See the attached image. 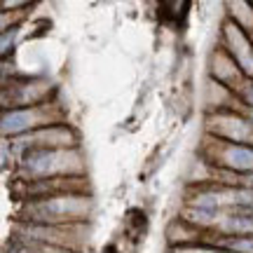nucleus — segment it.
<instances>
[{
    "instance_id": "obj_1",
    "label": "nucleus",
    "mask_w": 253,
    "mask_h": 253,
    "mask_svg": "<svg viewBox=\"0 0 253 253\" xmlns=\"http://www.w3.org/2000/svg\"><path fill=\"white\" fill-rule=\"evenodd\" d=\"M21 171L26 178H61L68 173H82L84 164L75 148H56V150H33L21 157Z\"/></svg>"
},
{
    "instance_id": "obj_2",
    "label": "nucleus",
    "mask_w": 253,
    "mask_h": 253,
    "mask_svg": "<svg viewBox=\"0 0 253 253\" xmlns=\"http://www.w3.org/2000/svg\"><path fill=\"white\" fill-rule=\"evenodd\" d=\"M91 202L82 195H49L45 199H38L28 207V213L33 216V220L42 223V225H54L59 223H75L82 220L89 213Z\"/></svg>"
},
{
    "instance_id": "obj_3",
    "label": "nucleus",
    "mask_w": 253,
    "mask_h": 253,
    "mask_svg": "<svg viewBox=\"0 0 253 253\" xmlns=\"http://www.w3.org/2000/svg\"><path fill=\"white\" fill-rule=\"evenodd\" d=\"M54 106L42 103V106H31V108H12L2 113V136L5 138H17V136L31 134L38 129H45L52 125H63L52 120Z\"/></svg>"
},
{
    "instance_id": "obj_4",
    "label": "nucleus",
    "mask_w": 253,
    "mask_h": 253,
    "mask_svg": "<svg viewBox=\"0 0 253 253\" xmlns=\"http://www.w3.org/2000/svg\"><path fill=\"white\" fill-rule=\"evenodd\" d=\"M209 160L218 167H225L227 171L235 173H253V148L251 145H242V143H227L220 138L211 136V143H209Z\"/></svg>"
},
{
    "instance_id": "obj_5",
    "label": "nucleus",
    "mask_w": 253,
    "mask_h": 253,
    "mask_svg": "<svg viewBox=\"0 0 253 253\" xmlns=\"http://www.w3.org/2000/svg\"><path fill=\"white\" fill-rule=\"evenodd\" d=\"M209 131L213 138L227 141V143H251L253 126L249 120L239 118L235 113H216L209 118Z\"/></svg>"
},
{
    "instance_id": "obj_6",
    "label": "nucleus",
    "mask_w": 253,
    "mask_h": 253,
    "mask_svg": "<svg viewBox=\"0 0 253 253\" xmlns=\"http://www.w3.org/2000/svg\"><path fill=\"white\" fill-rule=\"evenodd\" d=\"M223 40H225V49L239 63V68L244 71V75L249 80H253V42L249 38V33L242 26H237L235 21H225Z\"/></svg>"
},
{
    "instance_id": "obj_7",
    "label": "nucleus",
    "mask_w": 253,
    "mask_h": 253,
    "mask_svg": "<svg viewBox=\"0 0 253 253\" xmlns=\"http://www.w3.org/2000/svg\"><path fill=\"white\" fill-rule=\"evenodd\" d=\"M211 75L218 84H223L227 89H237L242 91L244 84L249 82V78L244 75V71L239 68V63L232 59V54L227 52L225 47L223 49H216L211 54Z\"/></svg>"
},
{
    "instance_id": "obj_8",
    "label": "nucleus",
    "mask_w": 253,
    "mask_h": 253,
    "mask_svg": "<svg viewBox=\"0 0 253 253\" xmlns=\"http://www.w3.org/2000/svg\"><path fill=\"white\" fill-rule=\"evenodd\" d=\"M218 227L227 235H253V213L244 209H235V213H225Z\"/></svg>"
},
{
    "instance_id": "obj_9",
    "label": "nucleus",
    "mask_w": 253,
    "mask_h": 253,
    "mask_svg": "<svg viewBox=\"0 0 253 253\" xmlns=\"http://www.w3.org/2000/svg\"><path fill=\"white\" fill-rule=\"evenodd\" d=\"M220 218H223L220 211H204V209H192V207L185 211V220L195 223V225H202V227L218 225V223H220Z\"/></svg>"
},
{
    "instance_id": "obj_10",
    "label": "nucleus",
    "mask_w": 253,
    "mask_h": 253,
    "mask_svg": "<svg viewBox=\"0 0 253 253\" xmlns=\"http://www.w3.org/2000/svg\"><path fill=\"white\" fill-rule=\"evenodd\" d=\"M230 7L239 9V14H235V19H232L237 26H242L244 31H253V5L251 2H232Z\"/></svg>"
},
{
    "instance_id": "obj_11",
    "label": "nucleus",
    "mask_w": 253,
    "mask_h": 253,
    "mask_svg": "<svg viewBox=\"0 0 253 253\" xmlns=\"http://www.w3.org/2000/svg\"><path fill=\"white\" fill-rule=\"evenodd\" d=\"M223 244H225V251L253 253V237H227Z\"/></svg>"
},
{
    "instance_id": "obj_12",
    "label": "nucleus",
    "mask_w": 253,
    "mask_h": 253,
    "mask_svg": "<svg viewBox=\"0 0 253 253\" xmlns=\"http://www.w3.org/2000/svg\"><path fill=\"white\" fill-rule=\"evenodd\" d=\"M242 99H244L246 106H251L253 108V80H249L244 84V89H242Z\"/></svg>"
},
{
    "instance_id": "obj_13",
    "label": "nucleus",
    "mask_w": 253,
    "mask_h": 253,
    "mask_svg": "<svg viewBox=\"0 0 253 253\" xmlns=\"http://www.w3.org/2000/svg\"><path fill=\"white\" fill-rule=\"evenodd\" d=\"M9 42H14V31H5L2 33V54H7L9 52Z\"/></svg>"
},
{
    "instance_id": "obj_14",
    "label": "nucleus",
    "mask_w": 253,
    "mask_h": 253,
    "mask_svg": "<svg viewBox=\"0 0 253 253\" xmlns=\"http://www.w3.org/2000/svg\"><path fill=\"white\" fill-rule=\"evenodd\" d=\"M249 122H251V126H253V108H249Z\"/></svg>"
},
{
    "instance_id": "obj_15",
    "label": "nucleus",
    "mask_w": 253,
    "mask_h": 253,
    "mask_svg": "<svg viewBox=\"0 0 253 253\" xmlns=\"http://www.w3.org/2000/svg\"><path fill=\"white\" fill-rule=\"evenodd\" d=\"M223 253H232V251H223Z\"/></svg>"
}]
</instances>
